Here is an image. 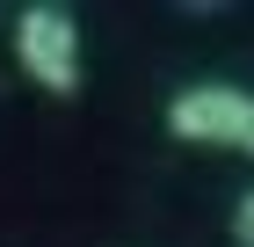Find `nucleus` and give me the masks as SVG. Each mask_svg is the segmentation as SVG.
<instances>
[{
  "instance_id": "2",
  "label": "nucleus",
  "mask_w": 254,
  "mask_h": 247,
  "mask_svg": "<svg viewBox=\"0 0 254 247\" xmlns=\"http://www.w3.org/2000/svg\"><path fill=\"white\" fill-rule=\"evenodd\" d=\"M167 131L182 146H211V153H247L254 160V87L233 80H189L167 95Z\"/></svg>"
},
{
  "instance_id": "1",
  "label": "nucleus",
  "mask_w": 254,
  "mask_h": 247,
  "mask_svg": "<svg viewBox=\"0 0 254 247\" xmlns=\"http://www.w3.org/2000/svg\"><path fill=\"white\" fill-rule=\"evenodd\" d=\"M7 51H15L22 80L44 87V95H80V73H87V44H80V15L65 0H29L15 7V29H7Z\"/></svg>"
},
{
  "instance_id": "3",
  "label": "nucleus",
  "mask_w": 254,
  "mask_h": 247,
  "mask_svg": "<svg viewBox=\"0 0 254 247\" xmlns=\"http://www.w3.org/2000/svg\"><path fill=\"white\" fill-rule=\"evenodd\" d=\"M233 247H254V189L233 196Z\"/></svg>"
}]
</instances>
